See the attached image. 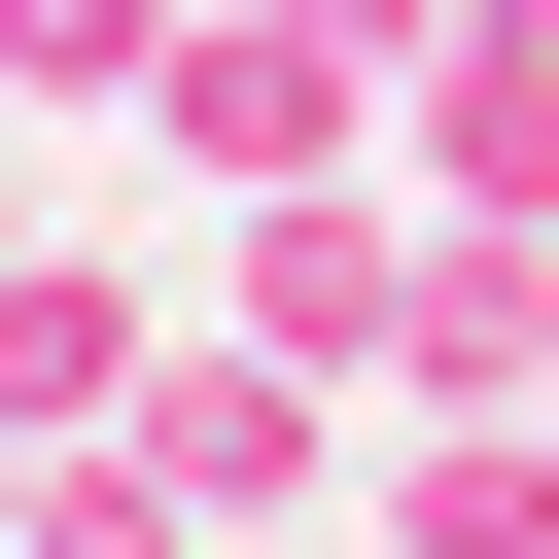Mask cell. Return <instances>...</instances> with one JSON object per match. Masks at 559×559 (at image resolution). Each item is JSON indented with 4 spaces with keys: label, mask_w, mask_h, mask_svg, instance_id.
<instances>
[{
    "label": "cell",
    "mask_w": 559,
    "mask_h": 559,
    "mask_svg": "<svg viewBox=\"0 0 559 559\" xmlns=\"http://www.w3.org/2000/svg\"><path fill=\"white\" fill-rule=\"evenodd\" d=\"M314 419H349V384H314V349H245V314H210V349H140V419H70V454H140V489H175V524H314Z\"/></svg>",
    "instance_id": "cell-1"
},
{
    "label": "cell",
    "mask_w": 559,
    "mask_h": 559,
    "mask_svg": "<svg viewBox=\"0 0 559 559\" xmlns=\"http://www.w3.org/2000/svg\"><path fill=\"white\" fill-rule=\"evenodd\" d=\"M210 314L314 349V384H384V349H419V210H384V175H280V210L210 245Z\"/></svg>",
    "instance_id": "cell-2"
},
{
    "label": "cell",
    "mask_w": 559,
    "mask_h": 559,
    "mask_svg": "<svg viewBox=\"0 0 559 559\" xmlns=\"http://www.w3.org/2000/svg\"><path fill=\"white\" fill-rule=\"evenodd\" d=\"M419 210H559V0H489L419 70Z\"/></svg>",
    "instance_id": "cell-3"
},
{
    "label": "cell",
    "mask_w": 559,
    "mask_h": 559,
    "mask_svg": "<svg viewBox=\"0 0 559 559\" xmlns=\"http://www.w3.org/2000/svg\"><path fill=\"white\" fill-rule=\"evenodd\" d=\"M384 559H559V419H419L384 454Z\"/></svg>",
    "instance_id": "cell-4"
},
{
    "label": "cell",
    "mask_w": 559,
    "mask_h": 559,
    "mask_svg": "<svg viewBox=\"0 0 559 559\" xmlns=\"http://www.w3.org/2000/svg\"><path fill=\"white\" fill-rule=\"evenodd\" d=\"M0 419H35V454H70V419H140V280H105V245H35V280H0Z\"/></svg>",
    "instance_id": "cell-5"
},
{
    "label": "cell",
    "mask_w": 559,
    "mask_h": 559,
    "mask_svg": "<svg viewBox=\"0 0 559 559\" xmlns=\"http://www.w3.org/2000/svg\"><path fill=\"white\" fill-rule=\"evenodd\" d=\"M175 105V0H0V140H140Z\"/></svg>",
    "instance_id": "cell-6"
},
{
    "label": "cell",
    "mask_w": 559,
    "mask_h": 559,
    "mask_svg": "<svg viewBox=\"0 0 559 559\" xmlns=\"http://www.w3.org/2000/svg\"><path fill=\"white\" fill-rule=\"evenodd\" d=\"M0 280H35V140H0Z\"/></svg>",
    "instance_id": "cell-7"
},
{
    "label": "cell",
    "mask_w": 559,
    "mask_h": 559,
    "mask_svg": "<svg viewBox=\"0 0 559 559\" xmlns=\"http://www.w3.org/2000/svg\"><path fill=\"white\" fill-rule=\"evenodd\" d=\"M0 559H35V419H0Z\"/></svg>",
    "instance_id": "cell-8"
},
{
    "label": "cell",
    "mask_w": 559,
    "mask_h": 559,
    "mask_svg": "<svg viewBox=\"0 0 559 559\" xmlns=\"http://www.w3.org/2000/svg\"><path fill=\"white\" fill-rule=\"evenodd\" d=\"M210 559H314V524H210Z\"/></svg>",
    "instance_id": "cell-9"
}]
</instances>
